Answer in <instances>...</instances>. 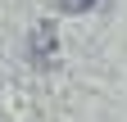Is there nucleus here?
I'll list each match as a JSON object with an SVG mask.
<instances>
[{"label": "nucleus", "mask_w": 127, "mask_h": 122, "mask_svg": "<svg viewBox=\"0 0 127 122\" xmlns=\"http://www.w3.org/2000/svg\"><path fill=\"white\" fill-rule=\"evenodd\" d=\"M59 5H64V9H68V14H86V9L95 5V0H59Z\"/></svg>", "instance_id": "1"}]
</instances>
